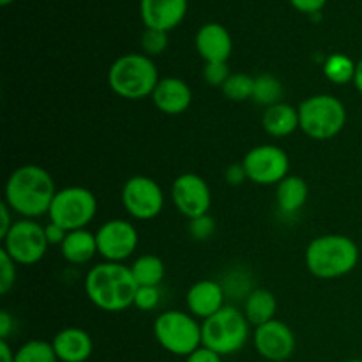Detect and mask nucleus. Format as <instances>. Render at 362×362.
Returning <instances> with one entry per match:
<instances>
[{"label":"nucleus","instance_id":"obj_1","mask_svg":"<svg viewBox=\"0 0 362 362\" xmlns=\"http://www.w3.org/2000/svg\"><path fill=\"white\" fill-rule=\"evenodd\" d=\"M57 186L48 170L37 165H23L14 170L6 182L4 197L14 214L35 219L48 214L57 194Z\"/></svg>","mask_w":362,"mask_h":362},{"label":"nucleus","instance_id":"obj_2","mask_svg":"<svg viewBox=\"0 0 362 362\" xmlns=\"http://www.w3.org/2000/svg\"><path fill=\"white\" fill-rule=\"evenodd\" d=\"M83 286L88 300L106 313H120L133 306L138 290L131 267L115 262L94 265L85 276Z\"/></svg>","mask_w":362,"mask_h":362},{"label":"nucleus","instance_id":"obj_3","mask_svg":"<svg viewBox=\"0 0 362 362\" xmlns=\"http://www.w3.org/2000/svg\"><path fill=\"white\" fill-rule=\"evenodd\" d=\"M306 267L318 279H338L359 264V247L350 237L327 233L311 240L304 253Z\"/></svg>","mask_w":362,"mask_h":362},{"label":"nucleus","instance_id":"obj_4","mask_svg":"<svg viewBox=\"0 0 362 362\" xmlns=\"http://www.w3.org/2000/svg\"><path fill=\"white\" fill-rule=\"evenodd\" d=\"M159 73L154 60L141 53L119 57L108 69V85L119 98L138 101L152 95L159 83Z\"/></svg>","mask_w":362,"mask_h":362},{"label":"nucleus","instance_id":"obj_5","mask_svg":"<svg viewBox=\"0 0 362 362\" xmlns=\"http://www.w3.org/2000/svg\"><path fill=\"white\" fill-rule=\"evenodd\" d=\"M299 129L311 140H331L346 124L345 105L331 94H317L299 105Z\"/></svg>","mask_w":362,"mask_h":362},{"label":"nucleus","instance_id":"obj_6","mask_svg":"<svg viewBox=\"0 0 362 362\" xmlns=\"http://www.w3.org/2000/svg\"><path fill=\"white\" fill-rule=\"evenodd\" d=\"M250 322L244 311L225 306L202 324V345L219 356H232L244 349L250 338Z\"/></svg>","mask_w":362,"mask_h":362},{"label":"nucleus","instance_id":"obj_7","mask_svg":"<svg viewBox=\"0 0 362 362\" xmlns=\"http://www.w3.org/2000/svg\"><path fill=\"white\" fill-rule=\"evenodd\" d=\"M154 338L166 352L187 357L202 346V324L191 313L165 311L154 322Z\"/></svg>","mask_w":362,"mask_h":362},{"label":"nucleus","instance_id":"obj_8","mask_svg":"<svg viewBox=\"0 0 362 362\" xmlns=\"http://www.w3.org/2000/svg\"><path fill=\"white\" fill-rule=\"evenodd\" d=\"M98 212V198L90 189L81 186L62 187L57 191L49 205V223L62 226L67 232L83 230Z\"/></svg>","mask_w":362,"mask_h":362},{"label":"nucleus","instance_id":"obj_9","mask_svg":"<svg viewBox=\"0 0 362 362\" xmlns=\"http://www.w3.org/2000/svg\"><path fill=\"white\" fill-rule=\"evenodd\" d=\"M48 246L45 226L34 219L14 221L13 228L2 239V250L18 265H34L41 262Z\"/></svg>","mask_w":362,"mask_h":362},{"label":"nucleus","instance_id":"obj_10","mask_svg":"<svg viewBox=\"0 0 362 362\" xmlns=\"http://www.w3.org/2000/svg\"><path fill=\"white\" fill-rule=\"evenodd\" d=\"M124 209L138 221H151L161 214L165 207V193L154 179L134 175L126 180L120 193Z\"/></svg>","mask_w":362,"mask_h":362},{"label":"nucleus","instance_id":"obj_11","mask_svg":"<svg viewBox=\"0 0 362 362\" xmlns=\"http://www.w3.org/2000/svg\"><path fill=\"white\" fill-rule=\"evenodd\" d=\"M243 166L251 182L258 186H278L288 177L290 159L278 145H257L244 156Z\"/></svg>","mask_w":362,"mask_h":362},{"label":"nucleus","instance_id":"obj_12","mask_svg":"<svg viewBox=\"0 0 362 362\" xmlns=\"http://www.w3.org/2000/svg\"><path fill=\"white\" fill-rule=\"evenodd\" d=\"M98 251L105 262L122 264L138 247V230L126 219H110L95 232Z\"/></svg>","mask_w":362,"mask_h":362},{"label":"nucleus","instance_id":"obj_13","mask_svg":"<svg viewBox=\"0 0 362 362\" xmlns=\"http://www.w3.org/2000/svg\"><path fill=\"white\" fill-rule=\"evenodd\" d=\"M172 200L177 211L187 219L209 214L212 193L205 179L197 173H182L172 184Z\"/></svg>","mask_w":362,"mask_h":362},{"label":"nucleus","instance_id":"obj_14","mask_svg":"<svg viewBox=\"0 0 362 362\" xmlns=\"http://www.w3.org/2000/svg\"><path fill=\"white\" fill-rule=\"evenodd\" d=\"M255 349L269 362L288 361L296 352V334L281 320H271L255 327Z\"/></svg>","mask_w":362,"mask_h":362},{"label":"nucleus","instance_id":"obj_15","mask_svg":"<svg viewBox=\"0 0 362 362\" xmlns=\"http://www.w3.org/2000/svg\"><path fill=\"white\" fill-rule=\"evenodd\" d=\"M187 0H140V14L145 27L170 32L184 20Z\"/></svg>","mask_w":362,"mask_h":362},{"label":"nucleus","instance_id":"obj_16","mask_svg":"<svg viewBox=\"0 0 362 362\" xmlns=\"http://www.w3.org/2000/svg\"><path fill=\"white\" fill-rule=\"evenodd\" d=\"M151 98L156 108L165 115H180L189 108L191 101H193V92L184 80L168 76L159 80Z\"/></svg>","mask_w":362,"mask_h":362},{"label":"nucleus","instance_id":"obj_17","mask_svg":"<svg viewBox=\"0 0 362 362\" xmlns=\"http://www.w3.org/2000/svg\"><path fill=\"white\" fill-rule=\"evenodd\" d=\"M186 306L194 318L207 320L225 308V290L212 279H202L187 290Z\"/></svg>","mask_w":362,"mask_h":362},{"label":"nucleus","instance_id":"obj_18","mask_svg":"<svg viewBox=\"0 0 362 362\" xmlns=\"http://www.w3.org/2000/svg\"><path fill=\"white\" fill-rule=\"evenodd\" d=\"M194 46L202 59L207 62H226L232 55V35L223 25L207 23L198 30Z\"/></svg>","mask_w":362,"mask_h":362},{"label":"nucleus","instance_id":"obj_19","mask_svg":"<svg viewBox=\"0 0 362 362\" xmlns=\"http://www.w3.org/2000/svg\"><path fill=\"white\" fill-rule=\"evenodd\" d=\"M52 346L60 362H87L94 352L90 334L80 327H67L57 332Z\"/></svg>","mask_w":362,"mask_h":362},{"label":"nucleus","instance_id":"obj_20","mask_svg":"<svg viewBox=\"0 0 362 362\" xmlns=\"http://www.w3.org/2000/svg\"><path fill=\"white\" fill-rule=\"evenodd\" d=\"M262 126L265 133L274 138L288 136L299 127V110L288 103L269 106L262 115Z\"/></svg>","mask_w":362,"mask_h":362},{"label":"nucleus","instance_id":"obj_21","mask_svg":"<svg viewBox=\"0 0 362 362\" xmlns=\"http://www.w3.org/2000/svg\"><path fill=\"white\" fill-rule=\"evenodd\" d=\"M62 257L66 262L73 265H83L90 262L98 251V240H95V233H90L88 230H73L67 233L66 240L60 246Z\"/></svg>","mask_w":362,"mask_h":362},{"label":"nucleus","instance_id":"obj_22","mask_svg":"<svg viewBox=\"0 0 362 362\" xmlns=\"http://www.w3.org/2000/svg\"><path fill=\"white\" fill-rule=\"evenodd\" d=\"M310 197V186L303 177L288 175L276 186V202L279 211L285 214H296L304 207Z\"/></svg>","mask_w":362,"mask_h":362},{"label":"nucleus","instance_id":"obj_23","mask_svg":"<svg viewBox=\"0 0 362 362\" xmlns=\"http://www.w3.org/2000/svg\"><path fill=\"white\" fill-rule=\"evenodd\" d=\"M276 311H278V300H276L274 293L265 288L253 290L244 303V315L255 327H260V325L274 320Z\"/></svg>","mask_w":362,"mask_h":362},{"label":"nucleus","instance_id":"obj_24","mask_svg":"<svg viewBox=\"0 0 362 362\" xmlns=\"http://www.w3.org/2000/svg\"><path fill=\"white\" fill-rule=\"evenodd\" d=\"M131 274L138 286H159L165 279V264L156 255H141L131 265Z\"/></svg>","mask_w":362,"mask_h":362},{"label":"nucleus","instance_id":"obj_25","mask_svg":"<svg viewBox=\"0 0 362 362\" xmlns=\"http://www.w3.org/2000/svg\"><path fill=\"white\" fill-rule=\"evenodd\" d=\"M283 88L281 80L274 74H260L255 78V88H253V101L258 105L265 106H274L278 103H283Z\"/></svg>","mask_w":362,"mask_h":362},{"label":"nucleus","instance_id":"obj_26","mask_svg":"<svg viewBox=\"0 0 362 362\" xmlns=\"http://www.w3.org/2000/svg\"><path fill=\"white\" fill-rule=\"evenodd\" d=\"M357 64L343 53H332L324 62V74L329 81L336 85L352 83L356 78Z\"/></svg>","mask_w":362,"mask_h":362},{"label":"nucleus","instance_id":"obj_27","mask_svg":"<svg viewBox=\"0 0 362 362\" xmlns=\"http://www.w3.org/2000/svg\"><path fill=\"white\" fill-rule=\"evenodd\" d=\"M14 362H60L57 359L52 343L30 339L23 343L14 354Z\"/></svg>","mask_w":362,"mask_h":362},{"label":"nucleus","instance_id":"obj_28","mask_svg":"<svg viewBox=\"0 0 362 362\" xmlns=\"http://www.w3.org/2000/svg\"><path fill=\"white\" fill-rule=\"evenodd\" d=\"M253 88H255L253 76L244 73H235V74H230V78L225 81L221 90L226 99L240 103V101H247V99H253Z\"/></svg>","mask_w":362,"mask_h":362},{"label":"nucleus","instance_id":"obj_29","mask_svg":"<svg viewBox=\"0 0 362 362\" xmlns=\"http://www.w3.org/2000/svg\"><path fill=\"white\" fill-rule=\"evenodd\" d=\"M168 46V32L156 30V28H145L141 34V48L147 57H158Z\"/></svg>","mask_w":362,"mask_h":362},{"label":"nucleus","instance_id":"obj_30","mask_svg":"<svg viewBox=\"0 0 362 362\" xmlns=\"http://www.w3.org/2000/svg\"><path fill=\"white\" fill-rule=\"evenodd\" d=\"M0 293L7 296L16 283V262L4 250H0Z\"/></svg>","mask_w":362,"mask_h":362},{"label":"nucleus","instance_id":"obj_31","mask_svg":"<svg viewBox=\"0 0 362 362\" xmlns=\"http://www.w3.org/2000/svg\"><path fill=\"white\" fill-rule=\"evenodd\" d=\"M159 300H161L159 286H138L133 306L141 311H152L159 306Z\"/></svg>","mask_w":362,"mask_h":362},{"label":"nucleus","instance_id":"obj_32","mask_svg":"<svg viewBox=\"0 0 362 362\" xmlns=\"http://www.w3.org/2000/svg\"><path fill=\"white\" fill-rule=\"evenodd\" d=\"M230 78V69L226 62H207L204 67V80L211 87L221 88Z\"/></svg>","mask_w":362,"mask_h":362},{"label":"nucleus","instance_id":"obj_33","mask_svg":"<svg viewBox=\"0 0 362 362\" xmlns=\"http://www.w3.org/2000/svg\"><path fill=\"white\" fill-rule=\"evenodd\" d=\"M214 228H216L214 219H212L209 214L200 216V218L189 219V226H187V230H189V235L193 237L194 240L211 239V235L214 233Z\"/></svg>","mask_w":362,"mask_h":362},{"label":"nucleus","instance_id":"obj_34","mask_svg":"<svg viewBox=\"0 0 362 362\" xmlns=\"http://www.w3.org/2000/svg\"><path fill=\"white\" fill-rule=\"evenodd\" d=\"M45 233L49 246H62V243L66 240L67 233L69 232L64 230L62 226L55 225V223H48V225H45Z\"/></svg>","mask_w":362,"mask_h":362},{"label":"nucleus","instance_id":"obj_35","mask_svg":"<svg viewBox=\"0 0 362 362\" xmlns=\"http://www.w3.org/2000/svg\"><path fill=\"white\" fill-rule=\"evenodd\" d=\"M325 2L327 0H290V4L304 14H318L324 9Z\"/></svg>","mask_w":362,"mask_h":362},{"label":"nucleus","instance_id":"obj_36","mask_svg":"<svg viewBox=\"0 0 362 362\" xmlns=\"http://www.w3.org/2000/svg\"><path fill=\"white\" fill-rule=\"evenodd\" d=\"M186 362H221V356L216 354L214 350L202 345L200 349H197L193 354L186 357Z\"/></svg>","mask_w":362,"mask_h":362},{"label":"nucleus","instance_id":"obj_37","mask_svg":"<svg viewBox=\"0 0 362 362\" xmlns=\"http://www.w3.org/2000/svg\"><path fill=\"white\" fill-rule=\"evenodd\" d=\"M225 177H226V182H230L232 186H239V184H243L244 180H247L246 170H244L243 163H239V165L228 166V168H226V172H225Z\"/></svg>","mask_w":362,"mask_h":362},{"label":"nucleus","instance_id":"obj_38","mask_svg":"<svg viewBox=\"0 0 362 362\" xmlns=\"http://www.w3.org/2000/svg\"><path fill=\"white\" fill-rule=\"evenodd\" d=\"M11 214H14V212L11 211L9 205L4 202V204L0 205V219H2V221H0V239H4V237L7 235V232L13 228L14 221L13 218H11Z\"/></svg>","mask_w":362,"mask_h":362},{"label":"nucleus","instance_id":"obj_39","mask_svg":"<svg viewBox=\"0 0 362 362\" xmlns=\"http://www.w3.org/2000/svg\"><path fill=\"white\" fill-rule=\"evenodd\" d=\"M14 329V318L7 311H0V339L9 338V334Z\"/></svg>","mask_w":362,"mask_h":362},{"label":"nucleus","instance_id":"obj_40","mask_svg":"<svg viewBox=\"0 0 362 362\" xmlns=\"http://www.w3.org/2000/svg\"><path fill=\"white\" fill-rule=\"evenodd\" d=\"M14 354L16 352H13L9 343L6 339H0V362H14Z\"/></svg>","mask_w":362,"mask_h":362},{"label":"nucleus","instance_id":"obj_41","mask_svg":"<svg viewBox=\"0 0 362 362\" xmlns=\"http://www.w3.org/2000/svg\"><path fill=\"white\" fill-rule=\"evenodd\" d=\"M354 85H356L357 90L362 94V59L357 62V69H356V78H354Z\"/></svg>","mask_w":362,"mask_h":362},{"label":"nucleus","instance_id":"obj_42","mask_svg":"<svg viewBox=\"0 0 362 362\" xmlns=\"http://www.w3.org/2000/svg\"><path fill=\"white\" fill-rule=\"evenodd\" d=\"M11 2H14V0H0V6L6 7V6H9Z\"/></svg>","mask_w":362,"mask_h":362},{"label":"nucleus","instance_id":"obj_43","mask_svg":"<svg viewBox=\"0 0 362 362\" xmlns=\"http://www.w3.org/2000/svg\"><path fill=\"white\" fill-rule=\"evenodd\" d=\"M346 362H362V359H350V361H346Z\"/></svg>","mask_w":362,"mask_h":362}]
</instances>
